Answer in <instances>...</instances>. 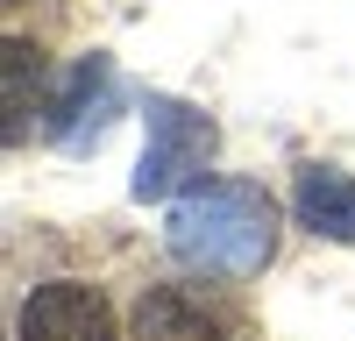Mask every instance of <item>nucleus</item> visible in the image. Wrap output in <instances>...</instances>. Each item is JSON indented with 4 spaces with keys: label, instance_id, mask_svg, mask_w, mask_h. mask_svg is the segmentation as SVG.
<instances>
[{
    "label": "nucleus",
    "instance_id": "obj_5",
    "mask_svg": "<svg viewBox=\"0 0 355 341\" xmlns=\"http://www.w3.org/2000/svg\"><path fill=\"white\" fill-rule=\"evenodd\" d=\"M107 114H114V57H78V64L57 78V93L43 107V135L57 142V150L85 157L93 142L107 135Z\"/></svg>",
    "mask_w": 355,
    "mask_h": 341
},
{
    "label": "nucleus",
    "instance_id": "obj_3",
    "mask_svg": "<svg viewBox=\"0 0 355 341\" xmlns=\"http://www.w3.org/2000/svg\"><path fill=\"white\" fill-rule=\"evenodd\" d=\"M214 284H142L128 313V341H249V320Z\"/></svg>",
    "mask_w": 355,
    "mask_h": 341
},
{
    "label": "nucleus",
    "instance_id": "obj_4",
    "mask_svg": "<svg viewBox=\"0 0 355 341\" xmlns=\"http://www.w3.org/2000/svg\"><path fill=\"white\" fill-rule=\"evenodd\" d=\"M15 341H121V320H114L100 284L43 277V284H28V299L15 313Z\"/></svg>",
    "mask_w": 355,
    "mask_h": 341
},
{
    "label": "nucleus",
    "instance_id": "obj_7",
    "mask_svg": "<svg viewBox=\"0 0 355 341\" xmlns=\"http://www.w3.org/2000/svg\"><path fill=\"white\" fill-rule=\"evenodd\" d=\"M0 71H8V150H21L28 128H36L43 107H50V93H43V50L28 43V36H8Z\"/></svg>",
    "mask_w": 355,
    "mask_h": 341
},
{
    "label": "nucleus",
    "instance_id": "obj_1",
    "mask_svg": "<svg viewBox=\"0 0 355 341\" xmlns=\"http://www.w3.org/2000/svg\"><path fill=\"white\" fill-rule=\"evenodd\" d=\"M164 242L192 277L242 284L256 270H270L277 256V199L256 178H199L171 199Z\"/></svg>",
    "mask_w": 355,
    "mask_h": 341
},
{
    "label": "nucleus",
    "instance_id": "obj_2",
    "mask_svg": "<svg viewBox=\"0 0 355 341\" xmlns=\"http://www.w3.org/2000/svg\"><path fill=\"white\" fill-rule=\"evenodd\" d=\"M142 128H150V142H142V164H135V199L150 207V199H178L185 185L206 178V164H214L220 150V128H214V114H199L185 100H171V93H150L142 100Z\"/></svg>",
    "mask_w": 355,
    "mask_h": 341
},
{
    "label": "nucleus",
    "instance_id": "obj_6",
    "mask_svg": "<svg viewBox=\"0 0 355 341\" xmlns=\"http://www.w3.org/2000/svg\"><path fill=\"white\" fill-rule=\"evenodd\" d=\"M291 220L320 242H355V178L334 164H299L291 178Z\"/></svg>",
    "mask_w": 355,
    "mask_h": 341
}]
</instances>
